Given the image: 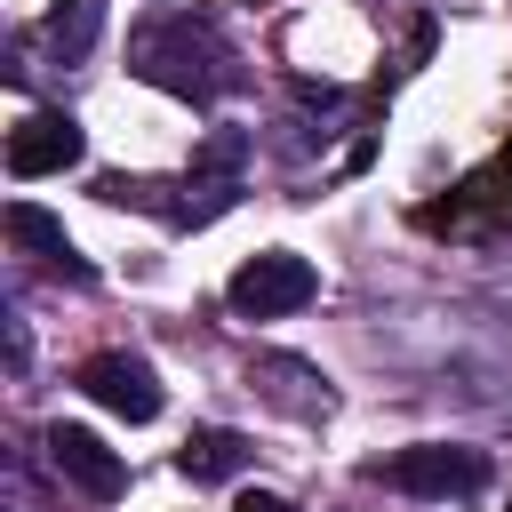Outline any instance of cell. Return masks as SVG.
<instances>
[{
	"instance_id": "1",
	"label": "cell",
	"mask_w": 512,
	"mask_h": 512,
	"mask_svg": "<svg viewBox=\"0 0 512 512\" xmlns=\"http://www.w3.org/2000/svg\"><path fill=\"white\" fill-rule=\"evenodd\" d=\"M128 64H136L152 88L192 96V104H208V96H224V88L240 80V72H232V48L216 40L208 16H152V24H136Z\"/></svg>"
},
{
	"instance_id": "2",
	"label": "cell",
	"mask_w": 512,
	"mask_h": 512,
	"mask_svg": "<svg viewBox=\"0 0 512 512\" xmlns=\"http://www.w3.org/2000/svg\"><path fill=\"white\" fill-rule=\"evenodd\" d=\"M384 488H400V496H480L488 488V456L480 448H448V440H424V448H400V456H384V464H368Z\"/></svg>"
},
{
	"instance_id": "3",
	"label": "cell",
	"mask_w": 512,
	"mask_h": 512,
	"mask_svg": "<svg viewBox=\"0 0 512 512\" xmlns=\"http://www.w3.org/2000/svg\"><path fill=\"white\" fill-rule=\"evenodd\" d=\"M320 296V272L304 264V256H288V248H264V256H248L240 272H232V312L240 320H288V312H304Z\"/></svg>"
},
{
	"instance_id": "4",
	"label": "cell",
	"mask_w": 512,
	"mask_h": 512,
	"mask_svg": "<svg viewBox=\"0 0 512 512\" xmlns=\"http://www.w3.org/2000/svg\"><path fill=\"white\" fill-rule=\"evenodd\" d=\"M88 160V136H80V120L72 112H24L16 128H8V176H64V168H80Z\"/></svg>"
},
{
	"instance_id": "5",
	"label": "cell",
	"mask_w": 512,
	"mask_h": 512,
	"mask_svg": "<svg viewBox=\"0 0 512 512\" xmlns=\"http://www.w3.org/2000/svg\"><path fill=\"white\" fill-rule=\"evenodd\" d=\"M80 392L96 400V408H112V416H128V424H152L160 416V376H152V360H136V352H96V360H80Z\"/></svg>"
},
{
	"instance_id": "6",
	"label": "cell",
	"mask_w": 512,
	"mask_h": 512,
	"mask_svg": "<svg viewBox=\"0 0 512 512\" xmlns=\"http://www.w3.org/2000/svg\"><path fill=\"white\" fill-rule=\"evenodd\" d=\"M40 448H48V472H56V480H72V488H80V496H96V504H112V496L128 488V464H120L88 424H48V440H40Z\"/></svg>"
},
{
	"instance_id": "7",
	"label": "cell",
	"mask_w": 512,
	"mask_h": 512,
	"mask_svg": "<svg viewBox=\"0 0 512 512\" xmlns=\"http://www.w3.org/2000/svg\"><path fill=\"white\" fill-rule=\"evenodd\" d=\"M8 240H16V248H40V256H48V264H64L72 280H88L80 248L64 240V224H56L48 208H32V200H8Z\"/></svg>"
},
{
	"instance_id": "8",
	"label": "cell",
	"mask_w": 512,
	"mask_h": 512,
	"mask_svg": "<svg viewBox=\"0 0 512 512\" xmlns=\"http://www.w3.org/2000/svg\"><path fill=\"white\" fill-rule=\"evenodd\" d=\"M248 456H256V448H248V432H224V424H208V432H192V440L176 448L184 480H232Z\"/></svg>"
},
{
	"instance_id": "9",
	"label": "cell",
	"mask_w": 512,
	"mask_h": 512,
	"mask_svg": "<svg viewBox=\"0 0 512 512\" xmlns=\"http://www.w3.org/2000/svg\"><path fill=\"white\" fill-rule=\"evenodd\" d=\"M96 32H104V0H56L48 8V24H40V40L72 64V56H88L96 48Z\"/></svg>"
},
{
	"instance_id": "10",
	"label": "cell",
	"mask_w": 512,
	"mask_h": 512,
	"mask_svg": "<svg viewBox=\"0 0 512 512\" xmlns=\"http://www.w3.org/2000/svg\"><path fill=\"white\" fill-rule=\"evenodd\" d=\"M248 144H256L248 128H208L200 152H192V176H232V168L248 160Z\"/></svg>"
},
{
	"instance_id": "11",
	"label": "cell",
	"mask_w": 512,
	"mask_h": 512,
	"mask_svg": "<svg viewBox=\"0 0 512 512\" xmlns=\"http://www.w3.org/2000/svg\"><path fill=\"white\" fill-rule=\"evenodd\" d=\"M232 512H288V504H280V496H264V488H248V496H240Z\"/></svg>"
}]
</instances>
